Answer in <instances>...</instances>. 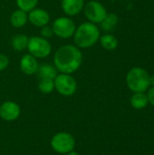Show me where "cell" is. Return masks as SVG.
<instances>
[{
  "mask_svg": "<svg viewBox=\"0 0 154 155\" xmlns=\"http://www.w3.org/2000/svg\"><path fill=\"white\" fill-rule=\"evenodd\" d=\"M83 54L75 45H66L61 46L54 55V64L61 74H71L82 65Z\"/></svg>",
  "mask_w": 154,
  "mask_h": 155,
  "instance_id": "obj_1",
  "label": "cell"
},
{
  "mask_svg": "<svg viewBox=\"0 0 154 155\" xmlns=\"http://www.w3.org/2000/svg\"><path fill=\"white\" fill-rule=\"evenodd\" d=\"M73 36L75 46L85 49L93 46L99 41L101 34L96 24L84 22L75 29Z\"/></svg>",
  "mask_w": 154,
  "mask_h": 155,
  "instance_id": "obj_2",
  "label": "cell"
},
{
  "mask_svg": "<svg viewBox=\"0 0 154 155\" xmlns=\"http://www.w3.org/2000/svg\"><path fill=\"white\" fill-rule=\"evenodd\" d=\"M126 84L133 93H144L150 87V75L142 67H133L126 74Z\"/></svg>",
  "mask_w": 154,
  "mask_h": 155,
  "instance_id": "obj_3",
  "label": "cell"
},
{
  "mask_svg": "<svg viewBox=\"0 0 154 155\" xmlns=\"http://www.w3.org/2000/svg\"><path fill=\"white\" fill-rule=\"evenodd\" d=\"M27 50L35 58H45L52 51L49 41L42 36H32L28 40Z\"/></svg>",
  "mask_w": 154,
  "mask_h": 155,
  "instance_id": "obj_4",
  "label": "cell"
},
{
  "mask_svg": "<svg viewBox=\"0 0 154 155\" xmlns=\"http://www.w3.org/2000/svg\"><path fill=\"white\" fill-rule=\"evenodd\" d=\"M51 146L54 152L66 154L74 151L75 146V140L72 134L65 132H61L53 136L51 140Z\"/></svg>",
  "mask_w": 154,
  "mask_h": 155,
  "instance_id": "obj_5",
  "label": "cell"
},
{
  "mask_svg": "<svg viewBox=\"0 0 154 155\" xmlns=\"http://www.w3.org/2000/svg\"><path fill=\"white\" fill-rule=\"evenodd\" d=\"M54 89L64 96H72L77 90V83L71 74H59L54 79Z\"/></svg>",
  "mask_w": 154,
  "mask_h": 155,
  "instance_id": "obj_6",
  "label": "cell"
},
{
  "mask_svg": "<svg viewBox=\"0 0 154 155\" xmlns=\"http://www.w3.org/2000/svg\"><path fill=\"white\" fill-rule=\"evenodd\" d=\"M52 28L54 31V35L63 39H68L74 35L76 26L71 18L61 16L56 18L53 22Z\"/></svg>",
  "mask_w": 154,
  "mask_h": 155,
  "instance_id": "obj_7",
  "label": "cell"
},
{
  "mask_svg": "<svg viewBox=\"0 0 154 155\" xmlns=\"http://www.w3.org/2000/svg\"><path fill=\"white\" fill-rule=\"evenodd\" d=\"M84 11L85 17L93 24H100L108 14L104 5L96 0L89 1L84 6Z\"/></svg>",
  "mask_w": 154,
  "mask_h": 155,
  "instance_id": "obj_8",
  "label": "cell"
},
{
  "mask_svg": "<svg viewBox=\"0 0 154 155\" xmlns=\"http://www.w3.org/2000/svg\"><path fill=\"white\" fill-rule=\"evenodd\" d=\"M21 114L20 106L12 101H6L0 105V117L7 122L15 121Z\"/></svg>",
  "mask_w": 154,
  "mask_h": 155,
  "instance_id": "obj_9",
  "label": "cell"
},
{
  "mask_svg": "<svg viewBox=\"0 0 154 155\" xmlns=\"http://www.w3.org/2000/svg\"><path fill=\"white\" fill-rule=\"evenodd\" d=\"M28 21L36 27H43L50 22V15L44 9L34 8L28 13Z\"/></svg>",
  "mask_w": 154,
  "mask_h": 155,
  "instance_id": "obj_10",
  "label": "cell"
},
{
  "mask_svg": "<svg viewBox=\"0 0 154 155\" xmlns=\"http://www.w3.org/2000/svg\"><path fill=\"white\" fill-rule=\"evenodd\" d=\"M19 66H20L21 71L25 74L33 75L35 73H37L39 64L37 62V58L34 57L30 54H26L22 56L20 63H19Z\"/></svg>",
  "mask_w": 154,
  "mask_h": 155,
  "instance_id": "obj_11",
  "label": "cell"
},
{
  "mask_svg": "<svg viewBox=\"0 0 154 155\" xmlns=\"http://www.w3.org/2000/svg\"><path fill=\"white\" fill-rule=\"evenodd\" d=\"M62 8L65 15L74 16L81 13L84 6V0H62Z\"/></svg>",
  "mask_w": 154,
  "mask_h": 155,
  "instance_id": "obj_12",
  "label": "cell"
},
{
  "mask_svg": "<svg viewBox=\"0 0 154 155\" xmlns=\"http://www.w3.org/2000/svg\"><path fill=\"white\" fill-rule=\"evenodd\" d=\"M28 22V13L17 9L14 11L10 16V23L15 28H21L26 25Z\"/></svg>",
  "mask_w": 154,
  "mask_h": 155,
  "instance_id": "obj_13",
  "label": "cell"
},
{
  "mask_svg": "<svg viewBox=\"0 0 154 155\" xmlns=\"http://www.w3.org/2000/svg\"><path fill=\"white\" fill-rule=\"evenodd\" d=\"M37 73L39 74V77L41 79H52L54 80L56 75L58 74V71L55 68V66L49 64H44L41 66L38 67Z\"/></svg>",
  "mask_w": 154,
  "mask_h": 155,
  "instance_id": "obj_14",
  "label": "cell"
},
{
  "mask_svg": "<svg viewBox=\"0 0 154 155\" xmlns=\"http://www.w3.org/2000/svg\"><path fill=\"white\" fill-rule=\"evenodd\" d=\"M118 21L119 17L115 13H109L106 15L104 19L100 23L101 27L105 32H111L115 28V26L118 24Z\"/></svg>",
  "mask_w": 154,
  "mask_h": 155,
  "instance_id": "obj_15",
  "label": "cell"
},
{
  "mask_svg": "<svg viewBox=\"0 0 154 155\" xmlns=\"http://www.w3.org/2000/svg\"><path fill=\"white\" fill-rule=\"evenodd\" d=\"M28 40H29V37L26 35L19 34V35H15L11 41L13 49L17 52H21L25 49H27Z\"/></svg>",
  "mask_w": 154,
  "mask_h": 155,
  "instance_id": "obj_16",
  "label": "cell"
},
{
  "mask_svg": "<svg viewBox=\"0 0 154 155\" xmlns=\"http://www.w3.org/2000/svg\"><path fill=\"white\" fill-rule=\"evenodd\" d=\"M148 98L144 93H134L131 98V104L134 109L141 110L147 106Z\"/></svg>",
  "mask_w": 154,
  "mask_h": 155,
  "instance_id": "obj_17",
  "label": "cell"
},
{
  "mask_svg": "<svg viewBox=\"0 0 154 155\" xmlns=\"http://www.w3.org/2000/svg\"><path fill=\"white\" fill-rule=\"evenodd\" d=\"M100 43L101 45L108 51H113L117 48L118 46V40L117 38L111 35V34H106L103 35V36H100Z\"/></svg>",
  "mask_w": 154,
  "mask_h": 155,
  "instance_id": "obj_18",
  "label": "cell"
},
{
  "mask_svg": "<svg viewBox=\"0 0 154 155\" xmlns=\"http://www.w3.org/2000/svg\"><path fill=\"white\" fill-rule=\"evenodd\" d=\"M15 1L18 8L26 13H29L33 9L36 8L38 4V0H15Z\"/></svg>",
  "mask_w": 154,
  "mask_h": 155,
  "instance_id": "obj_19",
  "label": "cell"
},
{
  "mask_svg": "<svg viewBox=\"0 0 154 155\" xmlns=\"http://www.w3.org/2000/svg\"><path fill=\"white\" fill-rule=\"evenodd\" d=\"M38 89L43 94H50L54 90V83L52 79H41L38 84Z\"/></svg>",
  "mask_w": 154,
  "mask_h": 155,
  "instance_id": "obj_20",
  "label": "cell"
},
{
  "mask_svg": "<svg viewBox=\"0 0 154 155\" xmlns=\"http://www.w3.org/2000/svg\"><path fill=\"white\" fill-rule=\"evenodd\" d=\"M40 35H41L42 37H44L45 39H48V38L52 37L54 35V31H53L52 26H49L48 25H46L41 27Z\"/></svg>",
  "mask_w": 154,
  "mask_h": 155,
  "instance_id": "obj_21",
  "label": "cell"
},
{
  "mask_svg": "<svg viewBox=\"0 0 154 155\" xmlns=\"http://www.w3.org/2000/svg\"><path fill=\"white\" fill-rule=\"evenodd\" d=\"M8 64H9L8 57L4 54H0V71H4L5 69H6Z\"/></svg>",
  "mask_w": 154,
  "mask_h": 155,
  "instance_id": "obj_22",
  "label": "cell"
},
{
  "mask_svg": "<svg viewBox=\"0 0 154 155\" xmlns=\"http://www.w3.org/2000/svg\"><path fill=\"white\" fill-rule=\"evenodd\" d=\"M147 98L148 103H150L152 106H154V87H151L147 90Z\"/></svg>",
  "mask_w": 154,
  "mask_h": 155,
  "instance_id": "obj_23",
  "label": "cell"
},
{
  "mask_svg": "<svg viewBox=\"0 0 154 155\" xmlns=\"http://www.w3.org/2000/svg\"><path fill=\"white\" fill-rule=\"evenodd\" d=\"M150 85L154 87V74L150 76Z\"/></svg>",
  "mask_w": 154,
  "mask_h": 155,
  "instance_id": "obj_24",
  "label": "cell"
},
{
  "mask_svg": "<svg viewBox=\"0 0 154 155\" xmlns=\"http://www.w3.org/2000/svg\"><path fill=\"white\" fill-rule=\"evenodd\" d=\"M67 155H80L78 153H76V152H74V151H72V152H70V153H68Z\"/></svg>",
  "mask_w": 154,
  "mask_h": 155,
  "instance_id": "obj_25",
  "label": "cell"
},
{
  "mask_svg": "<svg viewBox=\"0 0 154 155\" xmlns=\"http://www.w3.org/2000/svg\"><path fill=\"white\" fill-rule=\"evenodd\" d=\"M0 105H1V104H0Z\"/></svg>",
  "mask_w": 154,
  "mask_h": 155,
  "instance_id": "obj_26",
  "label": "cell"
}]
</instances>
